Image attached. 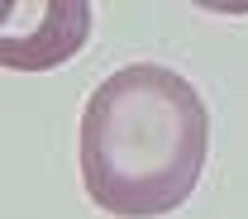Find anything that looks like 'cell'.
Returning a JSON list of instances; mask_svg holds the SVG:
<instances>
[{
  "instance_id": "cell-1",
  "label": "cell",
  "mask_w": 248,
  "mask_h": 219,
  "mask_svg": "<svg viewBox=\"0 0 248 219\" xmlns=\"http://www.w3.org/2000/svg\"><path fill=\"white\" fill-rule=\"evenodd\" d=\"M210 157V110L182 72L134 62L81 110V186L115 219H157L191 200Z\"/></svg>"
},
{
  "instance_id": "cell-2",
  "label": "cell",
  "mask_w": 248,
  "mask_h": 219,
  "mask_svg": "<svg viewBox=\"0 0 248 219\" xmlns=\"http://www.w3.org/2000/svg\"><path fill=\"white\" fill-rule=\"evenodd\" d=\"M86 0H0V67L53 72L72 62L91 38Z\"/></svg>"
}]
</instances>
